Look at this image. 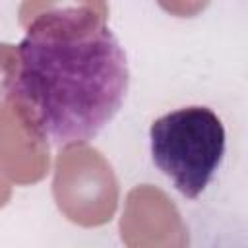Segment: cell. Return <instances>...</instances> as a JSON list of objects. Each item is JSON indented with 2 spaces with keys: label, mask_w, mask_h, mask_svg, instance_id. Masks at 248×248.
Wrapping results in <instances>:
<instances>
[{
  "label": "cell",
  "mask_w": 248,
  "mask_h": 248,
  "mask_svg": "<svg viewBox=\"0 0 248 248\" xmlns=\"http://www.w3.org/2000/svg\"><path fill=\"white\" fill-rule=\"evenodd\" d=\"M130 85L126 52L103 19L83 8L39 14L17 45L8 99L35 136L85 143L116 116Z\"/></svg>",
  "instance_id": "1"
},
{
  "label": "cell",
  "mask_w": 248,
  "mask_h": 248,
  "mask_svg": "<svg viewBox=\"0 0 248 248\" xmlns=\"http://www.w3.org/2000/svg\"><path fill=\"white\" fill-rule=\"evenodd\" d=\"M225 145V126L209 107H182L155 118L149 126L155 167L188 200L209 186L223 163Z\"/></svg>",
  "instance_id": "2"
}]
</instances>
